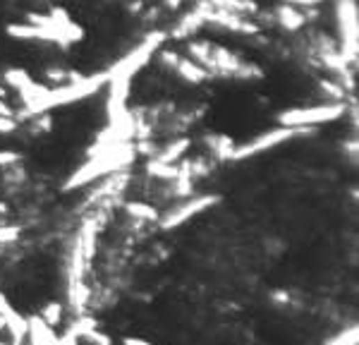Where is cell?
Returning <instances> with one entry per match:
<instances>
[{
	"label": "cell",
	"instance_id": "277c9868",
	"mask_svg": "<svg viewBox=\"0 0 359 345\" xmlns=\"http://www.w3.org/2000/svg\"><path fill=\"white\" fill-rule=\"evenodd\" d=\"M221 202V197H216V194H204V197H194V199H189V202H184V204H180V207L173 209L170 214H166L161 218V228L163 230H173V228H177V225H182V223H187L189 218H194L197 214H204L206 209H211V207H216V204Z\"/></svg>",
	"mask_w": 359,
	"mask_h": 345
},
{
	"label": "cell",
	"instance_id": "d6986e66",
	"mask_svg": "<svg viewBox=\"0 0 359 345\" xmlns=\"http://www.w3.org/2000/svg\"><path fill=\"white\" fill-rule=\"evenodd\" d=\"M0 115H5V118H13V108H10L8 104H5L3 99H0Z\"/></svg>",
	"mask_w": 359,
	"mask_h": 345
},
{
	"label": "cell",
	"instance_id": "9c48e42d",
	"mask_svg": "<svg viewBox=\"0 0 359 345\" xmlns=\"http://www.w3.org/2000/svg\"><path fill=\"white\" fill-rule=\"evenodd\" d=\"M5 82H8L13 89H17L19 91V96L22 94H26V91L31 89L36 82L31 79V74L26 72V70H22V67H13V70H5Z\"/></svg>",
	"mask_w": 359,
	"mask_h": 345
},
{
	"label": "cell",
	"instance_id": "5bb4252c",
	"mask_svg": "<svg viewBox=\"0 0 359 345\" xmlns=\"http://www.w3.org/2000/svg\"><path fill=\"white\" fill-rule=\"evenodd\" d=\"M357 341H359L357 326H350L345 331H340L338 336H333L330 341H326V345H357Z\"/></svg>",
	"mask_w": 359,
	"mask_h": 345
},
{
	"label": "cell",
	"instance_id": "9a60e30c",
	"mask_svg": "<svg viewBox=\"0 0 359 345\" xmlns=\"http://www.w3.org/2000/svg\"><path fill=\"white\" fill-rule=\"evenodd\" d=\"M22 228L19 225H0V245H10V242L19 240Z\"/></svg>",
	"mask_w": 359,
	"mask_h": 345
},
{
	"label": "cell",
	"instance_id": "8fae6325",
	"mask_svg": "<svg viewBox=\"0 0 359 345\" xmlns=\"http://www.w3.org/2000/svg\"><path fill=\"white\" fill-rule=\"evenodd\" d=\"M63 316H65V307L60 305V302H48L39 312V319L51 328H58L60 323H63Z\"/></svg>",
	"mask_w": 359,
	"mask_h": 345
},
{
	"label": "cell",
	"instance_id": "44dd1931",
	"mask_svg": "<svg viewBox=\"0 0 359 345\" xmlns=\"http://www.w3.org/2000/svg\"><path fill=\"white\" fill-rule=\"evenodd\" d=\"M5 331V323H3V319H0V333H3Z\"/></svg>",
	"mask_w": 359,
	"mask_h": 345
},
{
	"label": "cell",
	"instance_id": "3957f363",
	"mask_svg": "<svg viewBox=\"0 0 359 345\" xmlns=\"http://www.w3.org/2000/svg\"><path fill=\"white\" fill-rule=\"evenodd\" d=\"M302 132V129H295V127H276V129H269V132L259 134L257 139H252V142L242 144V147H235L230 159L232 161H242V159H249V156H257V154H264V151L273 149V147H280L282 142H287V139L297 137V134Z\"/></svg>",
	"mask_w": 359,
	"mask_h": 345
},
{
	"label": "cell",
	"instance_id": "7c38bea8",
	"mask_svg": "<svg viewBox=\"0 0 359 345\" xmlns=\"http://www.w3.org/2000/svg\"><path fill=\"white\" fill-rule=\"evenodd\" d=\"M125 211L132 216V218H137V220H156V218H159V211H156L154 207H149V204H141V202L125 204Z\"/></svg>",
	"mask_w": 359,
	"mask_h": 345
},
{
	"label": "cell",
	"instance_id": "6da1fadb",
	"mask_svg": "<svg viewBox=\"0 0 359 345\" xmlns=\"http://www.w3.org/2000/svg\"><path fill=\"white\" fill-rule=\"evenodd\" d=\"M134 159V147L129 144H118V147H108L106 151H99L94 159L86 161L81 168L74 172L67 180V190H77V187L86 185V182H94L96 177L106 175V172H113L118 168H122L125 163Z\"/></svg>",
	"mask_w": 359,
	"mask_h": 345
},
{
	"label": "cell",
	"instance_id": "8992f818",
	"mask_svg": "<svg viewBox=\"0 0 359 345\" xmlns=\"http://www.w3.org/2000/svg\"><path fill=\"white\" fill-rule=\"evenodd\" d=\"M175 70H177L180 77H182L184 82H189V84H199V82H204V79L209 77V72H206L201 65L189 61V58H177Z\"/></svg>",
	"mask_w": 359,
	"mask_h": 345
},
{
	"label": "cell",
	"instance_id": "4fadbf2b",
	"mask_svg": "<svg viewBox=\"0 0 359 345\" xmlns=\"http://www.w3.org/2000/svg\"><path fill=\"white\" fill-rule=\"evenodd\" d=\"M278 19H280V24L285 26V29H299V26L304 24V15L297 10V5H292V8H282L278 10Z\"/></svg>",
	"mask_w": 359,
	"mask_h": 345
},
{
	"label": "cell",
	"instance_id": "2e32d148",
	"mask_svg": "<svg viewBox=\"0 0 359 345\" xmlns=\"http://www.w3.org/2000/svg\"><path fill=\"white\" fill-rule=\"evenodd\" d=\"M22 156L17 151H0V168H8V166H17Z\"/></svg>",
	"mask_w": 359,
	"mask_h": 345
},
{
	"label": "cell",
	"instance_id": "ffe728a7",
	"mask_svg": "<svg viewBox=\"0 0 359 345\" xmlns=\"http://www.w3.org/2000/svg\"><path fill=\"white\" fill-rule=\"evenodd\" d=\"M292 5H314V3H321V0H287Z\"/></svg>",
	"mask_w": 359,
	"mask_h": 345
},
{
	"label": "cell",
	"instance_id": "52a82bcc",
	"mask_svg": "<svg viewBox=\"0 0 359 345\" xmlns=\"http://www.w3.org/2000/svg\"><path fill=\"white\" fill-rule=\"evenodd\" d=\"M211 10H214V8H204V10H194V13H187L182 17V22L177 24L175 36H189V34H194V31H197L199 26L204 24V22H209Z\"/></svg>",
	"mask_w": 359,
	"mask_h": 345
},
{
	"label": "cell",
	"instance_id": "ba28073f",
	"mask_svg": "<svg viewBox=\"0 0 359 345\" xmlns=\"http://www.w3.org/2000/svg\"><path fill=\"white\" fill-rule=\"evenodd\" d=\"M204 144L209 147L211 154L221 161H228L232 156V151H235V142H232L230 137H225V134H209V137L204 139Z\"/></svg>",
	"mask_w": 359,
	"mask_h": 345
},
{
	"label": "cell",
	"instance_id": "7402d4cb",
	"mask_svg": "<svg viewBox=\"0 0 359 345\" xmlns=\"http://www.w3.org/2000/svg\"><path fill=\"white\" fill-rule=\"evenodd\" d=\"M0 345H10V343H3V341H0Z\"/></svg>",
	"mask_w": 359,
	"mask_h": 345
},
{
	"label": "cell",
	"instance_id": "ac0fdd59",
	"mask_svg": "<svg viewBox=\"0 0 359 345\" xmlns=\"http://www.w3.org/2000/svg\"><path fill=\"white\" fill-rule=\"evenodd\" d=\"M122 345H154L151 341H144V338H134V336H125Z\"/></svg>",
	"mask_w": 359,
	"mask_h": 345
},
{
	"label": "cell",
	"instance_id": "30bf717a",
	"mask_svg": "<svg viewBox=\"0 0 359 345\" xmlns=\"http://www.w3.org/2000/svg\"><path fill=\"white\" fill-rule=\"evenodd\" d=\"M187 149H189V139H175L173 144H168L166 149L159 151L156 161H161V163H175L177 159H182Z\"/></svg>",
	"mask_w": 359,
	"mask_h": 345
},
{
	"label": "cell",
	"instance_id": "7a4b0ae2",
	"mask_svg": "<svg viewBox=\"0 0 359 345\" xmlns=\"http://www.w3.org/2000/svg\"><path fill=\"white\" fill-rule=\"evenodd\" d=\"M342 115H345V106L342 104H324V106H309V108H290V111L280 113L278 122H280V127L304 129L312 125L333 122Z\"/></svg>",
	"mask_w": 359,
	"mask_h": 345
},
{
	"label": "cell",
	"instance_id": "5b68a950",
	"mask_svg": "<svg viewBox=\"0 0 359 345\" xmlns=\"http://www.w3.org/2000/svg\"><path fill=\"white\" fill-rule=\"evenodd\" d=\"M338 24L342 31V51L347 61H352L357 56V8L352 0H340Z\"/></svg>",
	"mask_w": 359,
	"mask_h": 345
},
{
	"label": "cell",
	"instance_id": "e0dca14e",
	"mask_svg": "<svg viewBox=\"0 0 359 345\" xmlns=\"http://www.w3.org/2000/svg\"><path fill=\"white\" fill-rule=\"evenodd\" d=\"M15 129H17V122H15L13 118L0 115V134H10V132H15Z\"/></svg>",
	"mask_w": 359,
	"mask_h": 345
}]
</instances>
